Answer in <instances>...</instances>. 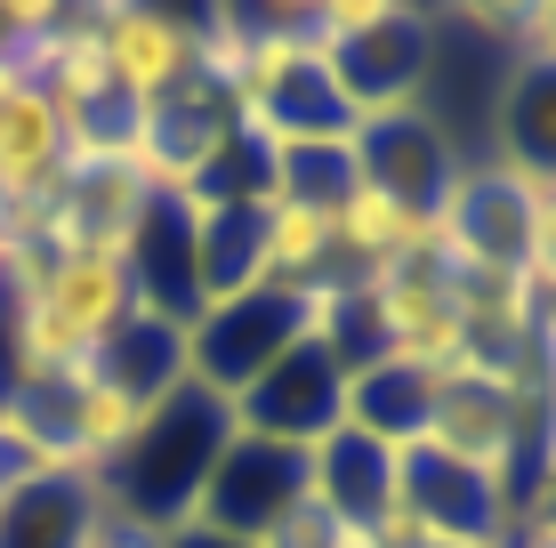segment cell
I'll return each mask as SVG.
<instances>
[{
    "instance_id": "16",
    "label": "cell",
    "mask_w": 556,
    "mask_h": 548,
    "mask_svg": "<svg viewBox=\"0 0 556 548\" xmlns=\"http://www.w3.org/2000/svg\"><path fill=\"white\" fill-rule=\"evenodd\" d=\"M98 524H105V493L98 476H73V468L16 476L0 500V548H89Z\"/></svg>"
},
{
    "instance_id": "25",
    "label": "cell",
    "mask_w": 556,
    "mask_h": 548,
    "mask_svg": "<svg viewBox=\"0 0 556 548\" xmlns=\"http://www.w3.org/2000/svg\"><path fill=\"white\" fill-rule=\"evenodd\" d=\"M162 548H258V540H226L210 524H178V533H162Z\"/></svg>"
},
{
    "instance_id": "23",
    "label": "cell",
    "mask_w": 556,
    "mask_h": 548,
    "mask_svg": "<svg viewBox=\"0 0 556 548\" xmlns=\"http://www.w3.org/2000/svg\"><path fill=\"white\" fill-rule=\"evenodd\" d=\"M49 16H56V0H0V65H9V56L33 41Z\"/></svg>"
},
{
    "instance_id": "12",
    "label": "cell",
    "mask_w": 556,
    "mask_h": 548,
    "mask_svg": "<svg viewBox=\"0 0 556 548\" xmlns=\"http://www.w3.org/2000/svg\"><path fill=\"white\" fill-rule=\"evenodd\" d=\"M122 267H129V291H138L146 315L162 323H194L202 315V251H194V194H169L153 186L138 226L122 234Z\"/></svg>"
},
{
    "instance_id": "28",
    "label": "cell",
    "mask_w": 556,
    "mask_h": 548,
    "mask_svg": "<svg viewBox=\"0 0 556 548\" xmlns=\"http://www.w3.org/2000/svg\"><path fill=\"white\" fill-rule=\"evenodd\" d=\"M25 476V468H16V444H9V420H0V500H9V484Z\"/></svg>"
},
{
    "instance_id": "24",
    "label": "cell",
    "mask_w": 556,
    "mask_h": 548,
    "mask_svg": "<svg viewBox=\"0 0 556 548\" xmlns=\"http://www.w3.org/2000/svg\"><path fill=\"white\" fill-rule=\"evenodd\" d=\"M89 548H162V533H138V524H122V517L105 508V524L89 533Z\"/></svg>"
},
{
    "instance_id": "14",
    "label": "cell",
    "mask_w": 556,
    "mask_h": 548,
    "mask_svg": "<svg viewBox=\"0 0 556 548\" xmlns=\"http://www.w3.org/2000/svg\"><path fill=\"white\" fill-rule=\"evenodd\" d=\"M65 162H73L65 113H56L49 89L9 56V65H0V178L33 202V194H49V186L65 178Z\"/></svg>"
},
{
    "instance_id": "9",
    "label": "cell",
    "mask_w": 556,
    "mask_h": 548,
    "mask_svg": "<svg viewBox=\"0 0 556 548\" xmlns=\"http://www.w3.org/2000/svg\"><path fill=\"white\" fill-rule=\"evenodd\" d=\"M235 428L258 436V444H282V451H315L323 436L348 428V380L331 371L323 347L299 339L275 371H258V380L235 395Z\"/></svg>"
},
{
    "instance_id": "6",
    "label": "cell",
    "mask_w": 556,
    "mask_h": 548,
    "mask_svg": "<svg viewBox=\"0 0 556 548\" xmlns=\"http://www.w3.org/2000/svg\"><path fill=\"white\" fill-rule=\"evenodd\" d=\"M395 500L419 524V548H508L516 524H525L501 476H476L435 444L395 451Z\"/></svg>"
},
{
    "instance_id": "3",
    "label": "cell",
    "mask_w": 556,
    "mask_h": 548,
    "mask_svg": "<svg viewBox=\"0 0 556 548\" xmlns=\"http://www.w3.org/2000/svg\"><path fill=\"white\" fill-rule=\"evenodd\" d=\"M428 444L452 451L476 476H501L516 493L532 444H541V411H532L525 380H508L492 364H452V371H435V395H428Z\"/></svg>"
},
{
    "instance_id": "7",
    "label": "cell",
    "mask_w": 556,
    "mask_h": 548,
    "mask_svg": "<svg viewBox=\"0 0 556 548\" xmlns=\"http://www.w3.org/2000/svg\"><path fill=\"white\" fill-rule=\"evenodd\" d=\"M525 218H532V186L484 154L459 169L452 202L435 211V258L452 275H525Z\"/></svg>"
},
{
    "instance_id": "8",
    "label": "cell",
    "mask_w": 556,
    "mask_h": 548,
    "mask_svg": "<svg viewBox=\"0 0 556 548\" xmlns=\"http://www.w3.org/2000/svg\"><path fill=\"white\" fill-rule=\"evenodd\" d=\"M459 169H468V145H459L428 105L355 122V178L379 186L388 202H404V211H419V218H435L452 202Z\"/></svg>"
},
{
    "instance_id": "17",
    "label": "cell",
    "mask_w": 556,
    "mask_h": 548,
    "mask_svg": "<svg viewBox=\"0 0 556 548\" xmlns=\"http://www.w3.org/2000/svg\"><path fill=\"white\" fill-rule=\"evenodd\" d=\"M306 493L331 508L339 524H355V533H371L379 508L395 500V451L355 436V428H339V436H323L306 451Z\"/></svg>"
},
{
    "instance_id": "1",
    "label": "cell",
    "mask_w": 556,
    "mask_h": 548,
    "mask_svg": "<svg viewBox=\"0 0 556 548\" xmlns=\"http://www.w3.org/2000/svg\"><path fill=\"white\" fill-rule=\"evenodd\" d=\"M226 444H235V404L186 380L178 395H162V404L146 411V428L98 476V493H105L113 517L138 524V533H178V524H194L202 484H210V468H218Z\"/></svg>"
},
{
    "instance_id": "11",
    "label": "cell",
    "mask_w": 556,
    "mask_h": 548,
    "mask_svg": "<svg viewBox=\"0 0 556 548\" xmlns=\"http://www.w3.org/2000/svg\"><path fill=\"white\" fill-rule=\"evenodd\" d=\"M299 500H306V451L258 444V436L235 428V444L218 451V468H210V484H202L194 524H210V533H226V540H266Z\"/></svg>"
},
{
    "instance_id": "2",
    "label": "cell",
    "mask_w": 556,
    "mask_h": 548,
    "mask_svg": "<svg viewBox=\"0 0 556 548\" xmlns=\"http://www.w3.org/2000/svg\"><path fill=\"white\" fill-rule=\"evenodd\" d=\"M306 41L355 122L419 105L435 73V16L404 9V0H323V9H306Z\"/></svg>"
},
{
    "instance_id": "4",
    "label": "cell",
    "mask_w": 556,
    "mask_h": 548,
    "mask_svg": "<svg viewBox=\"0 0 556 548\" xmlns=\"http://www.w3.org/2000/svg\"><path fill=\"white\" fill-rule=\"evenodd\" d=\"M98 56L129 105H169L202 89V9H162V0H105L89 9Z\"/></svg>"
},
{
    "instance_id": "22",
    "label": "cell",
    "mask_w": 556,
    "mask_h": 548,
    "mask_svg": "<svg viewBox=\"0 0 556 548\" xmlns=\"http://www.w3.org/2000/svg\"><path fill=\"white\" fill-rule=\"evenodd\" d=\"M525 291L556 307V186H532V218H525Z\"/></svg>"
},
{
    "instance_id": "20",
    "label": "cell",
    "mask_w": 556,
    "mask_h": 548,
    "mask_svg": "<svg viewBox=\"0 0 556 548\" xmlns=\"http://www.w3.org/2000/svg\"><path fill=\"white\" fill-rule=\"evenodd\" d=\"M89 364H98L122 395H138V404H162V395H178V387H186V331L138 307V315H129V323L98 347V355H89Z\"/></svg>"
},
{
    "instance_id": "5",
    "label": "cell",
    "mask_w": 556,
    "mask_h": 548,
    "mask_svg": "<svg viewBox=\"0 0 556 548\" xmlns=\"http://www.w3.org/2000/svg\"><path fill=\"white\" fill-rule=\"evenodd\" d=\"M306 339V291H242L186 323V380L235 404L258 371H275Z\"/></svg>"
},
{
    "instance_id": "13",
    "label": "cell",
    "mask_w": 556,
    "mask_h": 548,
    "mask_svg": "<svg viewBox=\"0 0 556 548\" xmlns=\"http://www.w3.org/2000/svg\"><path fill=\"white\" fill-rule=\"evenodd\" d=\"M428 251H435V218L388 202L379 186H363V178L331 211V282H379V275L412 267V258H428Z\"/></svg>"
},
{
    "instance_id": "19",
    "label": "cell",
    "mask_w": 556,
    "mask_h": 548,
    "mask_svg": "<svg viewBox=\"0 0 556 548\" xmlns=\"http://www.w3.org/2000/svg\"><path fill=\"white\" fill-rule=\"evenodd\" d=\"M428 395H435V371H412L388 355L363 380H348V428L388 451H412V444H428Z\"/></svg>"
},
{
    "instance_id": "26",
    "label": "cell",
    "mask_w": 556,
    "mask_h": 548,
    "mask_svg": "<svg viewBox=\"0 0 556 548\" xmlns=\"http://www.w3.org/2000/svg\"><path fill=\"white\" fill-rule=\"evenodd\" d=\"M16 211H25V194H16V186L0 178V251H9V242H16Z\"/></svg>"
},
{
    "instance_id": "15",
    "label": "cell",
    "mask_w": 556,
    "mask_h": 548,
    "mask_svg": "<svg viewBox=\"0 0 556 548\" xmlns=\"http://www.w3.org/2000/svg\"><path fill=\"white\" fill-rule=\"evenodd\" d=\"M492 162L525 186H556V56H516L492 105Z\"/></svg>"
},
{
    "instance_id": "18",
    "label": "cell",
    "mask_w": 556,
    "mask_h": 548,
    "mask_svg": "<svg viewBox=\"0 0 556 548\" xmlns=\"http://www.w3.org/2000/svg\"><path fill=\"white\" fill-rule=\"evenodd\" d=\"M194 251H202V307L266 291V211L194 202Z\"/></svg>"
},
{
    "instance_id": "21",
    "label": "cell",
    "mask_w": 556,
    "mask_h": 548,
    "mask_svg": "<svg viewBox=\"0 0 556 548\" xmlns=\"http://www.w3.org/2000/svg\"><path fill=\"white\" fill-rule=\"evenodd\" d=\"M331 282V211L275 194L266 202V291H323Z\"/></svg>"
},
{
    "instance_id": "27",
    "label": "cell",
    "mask_w": 556,
    "mask_h": 548,
    "mask_svg": "<svg viewBox=\"0 0 556 548\" xmlns=\"http://www.w3.org/2000/svg\"><path fill=\"white\" fill-rule=\"evenodd\" d=\"M508 548H556V524L548 517H525V524H516V540Z\"/></svg>"
},
{
    "instance_id": "10",
    "label": "cell",
    "mask_w": 556,
    "mask_h": 548,
    "mask_svg": "<svg viewBox=\"0 0 556 548\" xmlns=\"http://www.w3.org/2000/svg\"><path fill=\"white\" fill-rule=\"evenodd\" d=\"M371 291V307H379V331H388V355L395 364H412V371H452V364H468V315H459V282L444 258H412V267H395V275H379V282H363Z\"/></svg>"
}]
</instances>
